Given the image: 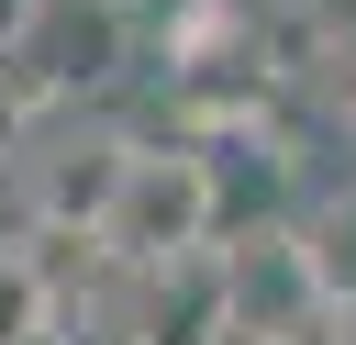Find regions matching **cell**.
<instances>
[{
	"mask_svg": "<svg viewBox=\"0 0 356 345\" xmlns=\"http://www.w3.org/2000/svg\"><path fill=\"white\" fill-rule=\"evenodd\" d=\"M22 134H33V89H22L11 67H0V167L22 156Z\"/></svg>",
	"mask_w": 356,
	"mask_h": 345,
	"instance_id": "277c9868",
	"label": "cell"
},
{
	"mask_svg": "<svg viewBox=\"0 0 356 345\" xmlns=\"http://www.w3.org/2000/svg\"><path fill=\"white\" fill-rule=\"evenodd\" d=\"M211 234H222L211 156H189V145H122L89 245H111L122 267H189V256H211Z\"/></svg>",
	"mask_w": 356,
	"mask_h": 345,
	"instance_id": "6da1fadb",
	"label": "cell"
},
{
	"mask_svg": "<svg viewBox=\"0 0 356 345\" xmlns=\"http://www.w3.org/2000/svg\"><path fill=\"white\" fill-rule=\"evenodd\" d=\"M300 256H312V289H323V312H334V300L356 312V211H323V223L300 234Z\"/></svg>",
	"mask_w": 356,
	"mask_h": 345,
	"instance_id": "7a4b0ae2",
	"label": "cell"
},
{
	"mask_svg": "<svg viewBox=\"0 0 356 345\" xmlns=\"http://www.w3.org/2000/svg\"><path fill=\"white\" fill-rule=\"evenodd\" d=\"M44 256H22V245H0V345H22V334H44Z\"/></svg>",
	"mask_w": 356,
	"mask_h": 345,
	"instance_id": "3957f363",
	"label": "cell"
},
{
	"mask_svg": "<svg viewBox=\"0 0 356 345\" xmlns=\"http://www.w3.org/2000/svg\"><path fill=\"white\" fill-rule=\"evenodd\" d=\"M22 345H67V334H56V323H44V334H22Z\"/></svg>",
	"mask_w": 356,
	"mask_h": 345,
	"instance_id": "5b68a950",
	"label": "cell"
}]
</instances>
